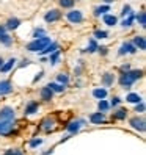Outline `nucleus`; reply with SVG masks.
<instances>
[{"label":"nucleus","instance_id":"f257e3e1","mask_svg":"<svg viewBox=\"0 0 146 155\" xmlns=\"http://www.w3.org/2000/svg\"><path fill=\"white\" fill-rule=\"evenodd\" d=\"M143 72L141 71H126L120 77V85L123 88H131L138 78H141Z\"/></svg>","mask_w":146,"mask_h":155},{"label":"nucleus","instance_id":"f03ea898","mask_svg":"<svg viewBox=\"0 0 146 155\" xmlns=\"http://www.w3.org/2000/svg\"><path fill=\"white\" fill-rule=\"evenodd\" d=\"M49 44H50V38H47V36L36 38V39L32 41L30 44H27V50H30V52H41L44 47H47Z\"/></svg>","mask_w":146,"mask_h":155},{"label":"nucleus","instance_id":"7ed1b4c3","mask_svg":"<svg viewBox=\"0 0 146 155\" xmlns=\"http://www.w3.org/2000/svg\"><path fill=\"white\" fill-rule=\"evenodd\" d=\"M14 133V119H0V135L11 136Z\"/></svg>","mask_w":146,"mask_h":155},{"label":"nucleus","instance_id":"20e7f679","mask_svg":"<svg viewBox=\"0 0 146 155\" xmlns=\"http://www.w3.org/2000/svg\"><path fill=\"white\" fill-rule=\"evenodd\" d=\"M68 21L71 24H80L82 21H83V14H82L80 11H69L68 13Z\"/></svg>","mask_w":146,"mask_h":155},{"label":"nucleus","instance_id":"39448f33","mask_svg":"<svg viewBox=\"0 0 146 155\" xmlns=\"http://www.w3.org/2000/svg\"><path fill=\"white\" fill-rule=\"evenodd\" d=\"M61 17V13L58 11V10H50V11H47L46 13V16H44V21L46 22H55V21H58Z\"/></svg>","mask_w":146,"mask_h":155},{"label":"nucleus","instance_id":"423d86ee","mask_svg":"<svg viewBox=\"0 0 146 155\" xmlns=\"http://www.w3.org/2000/svg\"><path fill=\"white\" fill-rule=\"evenodd\" d=\"M11 91H13V83L10 80H2L0 81V96L10 94Z\"/></svg>","mask_w":146,"mask_h":155},{"label":"nucleus","instance_id":"0eeeda50","mask_svg":"<svg viewBox=\"0 0 146 155\" xmlns=\"http://www.w3.org/2000/svg\"><path fill=\"white\" fill-rule=\"evenodd\" d=\"M14 110L11 107H3L2 110H0V119H14Z\"/></svg>","mask_w":146,"mask_h":155},{"label":"nucleus","instance_id":"6e6552de","mask_svg":"<svg viewBox=\"0 0 146 155\" xmlns=\"http://www.w3.org/2000/svg\"><path fill=\"white\" fill-rule=\"evenodd\" d=\"M90 121H91V124H96V125H99V124H105V116H104L102 111H97V113L90 114Z\"/></svg>","mask_w":146,"mask_h":155},{"label":"nucleus","instance_id":"1a4fd4ad","mask_svg":"<svg viewBox=\"0 0 146 155\" xmlns=\"http://www.w3.org/2000/svg\"><path fill=\"white\" fill-rule=\"evenodd\" d=\"M131 125H132V129H135V130H138V132H144V129H146V125H144V121L143 119H138V117H132L131 119Z\"/></svg>","mask_w":146,"mask_h":155},{"label":"nucleus","instance_id":"9d476101","mask_svg":"<svg viewBox=\"0 0 146 155\" xmlns=\"http://www.w3.org/2000/svg\"><path fill=\"white\" fill-rule=\"evenodd\" d=\"M137 52V47L134 44H131V42H124L123 45H121V49H120V55H124V53H135Z\"/></svg>","mask_w":146,"mask_h":155},{"label":"nucleus","instance_id":"9b49d317","mask_svg":"<svg viewBox=\"0 0 146 155\" xmlns=\"http://www.w3.org/2000/svg\"><path fill=\"white\" fill-rule=\"evenodd\" d=\"M39 110V105H38V102H35V100H32V102H29V105L25 107V114H35L36 111Z\"/></svg>","mask_w":146,"mask_h":155},{"label":"nucleus","instance_id":"f8f14e48","mask_svg":"<svg viewBox=\"0 0 146 155\" xmlns=\"http://www.w3.org/2000/svg\"><path fill=\"white\" fill-rule=\"evenodd\" d=\"M82 125H83V121H74V122L68 124V125H66V129H68L69 133H77Z\"/></svg>","mask_w":146,"mask_h":155},{"label":"nucleus","instance_id":"ddd939ff","mask_svg":"<svg viewBox=\"0 0 146 155\" xmlns=\"http://www.w3.org/2000/svg\"><path fill=\"white\" fill-rule=\"evenodd\" d=\"M52 97H53V91H52L49 86H44V88L41 89V99H44V100H52Z\"/></svg>","mask_w":146,"mask_h":155},{"label":"nucleus","instance_id":"4468645a","mask_svg":"<svg viewBox=\"0 0 146 155\" xmlns=\"http://www.w3.org/2000/svg\"><path fill=\"white\" fill-rule=\"evenodd\" d=\"M134 45H135V47H138L140 50H144V49H146V41H144L143 36H135Z\"/></svg>","mask_w":146,"mask_h":155},{"label":"nucleus","instance_id":"2eb2a0df","mask_svg":"<svg viewBox=\"0 0 146 155\" xmlns=\"http://www.w3.org/2000/svg\"><path fill=\"white\" fill-rule=\"evenodd\" d=\"M55 50H58V44L57 42H50L47 47H44L39 53H41V55H46V53H52V52H55Z\"/></svg>","mask_w":146,"mask_h":155},{"label":"nucleus","instance_id":"dca6fc26","mask_svg":"<svg viewBox=\"0 0 146 155\" xmlns=\"http://www.w3.org/2000/svg\"><path fill=\"white\" fill-rule=\"evenodd\" d=\"M116 22H118L116 16H113V14H104V24L105 25L113 27V25H116Z\"/></svg>","mask_w":146,"mask_h":155},{"label":"nucleus","instance_id":"f3484780","mask_svg":"<svg viewBox=\"0 0 146 155\" xmlns=\"http://www.w3.org/2000/svg\"><path fill=\"white\" fill-rule=\"evenodd\" d=\"M41 129H44L46 132H49L53 129V119H50V117H47V119H44L41 122Z\"/></svg>","mask_w":146,"mask_h":155},{"label":"nucleus","instance_id":"a211bd4d","mask_svg":"<svg viewBox=\"0 0 146 155\" xmlns=\"http://www.w3.org/2000/svg\"><path fill=\"white\" fill-rule=\"evenodd\" d=\"M93 96L96 97V99H105L107 97V89H104V88H97V89H94L93 91Z\"/></svg>","mask_w":146,"mask_h":155},{"label":"nucleus","instance_id":"6ab92c4d","mask_svg":"<svg viewBox=\"0 0 146 155\" xmlns=\"http://www.w3.org/2000/svg\"><path fill=\"white\" fill-rule=\"evenodd\" d=\"M19 25H21V21H19V19H16V17H11V19L8 21V24H6V28H10V30H16Z\"/></svg>","mask_w":146,"mask_h":155},{"label":"nucleus","instance_id":"aec40b11","mask_svg":"<svg viewBox=\"0 0 146 155\" xmlns=\"http://www.w3.org/2000/svg\"><path fill=\"white\" fill-rule=\"evenodd\" d=\"M126 100H127V102H131V104H138V102H141V97L138 94H135V93H131V94H127Z\"/></svg>","mask_w":146,"mask_h":155},{"label":"nucleus","instance_id":"412c9836","mask_svg":"<svg viewBox=\"0 0 146 155\" xmlns=\"http://www.w3.org/2000/svg\"><path fill=\"white\" fill-rule=\"evenodd\" d=\"M126 116H127V110H126V108H120V110L113 114V119L121 121V119H126Z\"/></svg>","mask_w":146,"mask_h":155},{"label":"nucleus","instance_id":"4be33fe9","mask_svg":"<svg viewBox=\"0 0 146 155\" xmlns=\"http://www.w3.org/2000/svg\"><path fill=\"white\" fill-rule=\"evenodd\" d=\"M97 108H99V111L105 113V111L108 110V108H110V104H108L105 99H101V100H99V104H97Z\"/></svg>","mask_w":146,"mask_h":155},{"label":"nucleus","instance_id":"5701e85b","mask_svg":"<svg viewBox=\"0 0 146 155\" xmlns=\"http://www.w3.org/2000/svg\"><path fill=\"white\" fill-rule=\"evenodd\" d=\"M113 80H115V77H113V74H104V77H102V83H104V86H110L112 83H113Z\"/></svg>","mask_w":146,"mask_h":155},{"label":"nucleus","instance_id":"b1692460","mask_svg":"<svg viewBox=\"0 0 146 155\" xmlns=\"http://www.w3.org/2000/svg\"><path fill=\"white\" fill-rule=\"evenodd\" d=\"M14 64H16V60H14V58H11V60H8L6 64H2L0 71H2V72H8L10 69H13V68H14Z\"/></svg>","mask_w":146,"mask_h":155},{"label":"nucleus","instance_id":"393cba45","mask_svg":"<svg viewBox=\"0 0 146 155\" xmlns=\"http://www.w3.org/2000/svg\"><path fill=\"white\" fill-rule=\"evenodd\" d=\"M107 11H110V6H108V5H102V6H97L96 10H94V16L107 14Z\"/></svg>","mask_w":146,"mask_h":155},{"label":"nucleus","instance_id":"a878e982","mask_svg":"<svg viewBox=\"0 0 146 155\" xmlns=\"http://www.w3.org/2000/svg\"><path fill=\"white\" fill-rule=\"evenodd\" d=\"M135 19L138 21V24H140V25L143 27V28H144V27H146V13H144V11H140L138 14L135 16Z\"/></svg>","mask_w":146,"mask_h":155},{"label":"nucleus","instance_id":"bb28decb","mask_svg":"<svg viewBox=\"0 0 146 155\" xmlns=\"http://www.w3.org/2000/svg\"><path fill=\"white\" fill-rule=\"evenodd\" d=\"M47 86L53 91V93H55V91H57V93H63V89H65V86H63L61 83H53V81H52V83H49Z\"/></svg>","mask_w":146,"mask_h":155},{"label":"nucleus","instance_id":"cd10ccee","mask_svg":"<svg viewBox=\"0 0 146 155\" xmlns=\"http://www.w3.org/2000/svg\"><path fill=\"white\" fill-rule=\"evenodd\" d=\"M0 42L5 44V45H11L13 39H11V36H8L6 33H3V35H0Z\"/></svg>","mask_w":146,"mask_h":155},{"label":"nucleus","instance_id":"c85d7f7f","mask_svg":"<svg viewBox=\"0 0 146 155\" xmlns=\"http://www.w3.org/2000/svg\"><path fill=\"white\" fill-rule=\"evenodd\" d=\"M58 58H60V52H58V50H55V52L50 53V63H52V64H57Z\"/></svg>","mask_w":146,"mask_h":155},{"label":"nucleus","instance_id":"c756f323","mask_svg":"<svg viewBox=\"0 0 146 155\" xmlns=\"http://www.w3.org/2000/svg\"><path fill=\"white\" fill-rule=\"evenodd\" d=\"M94 36H96L97 39H105L107 36H108V33L104 31V30H96V31H94Z\"/></svg>","mask_w":146,"mask_h":155},{"label":"nucleus","instance_id":"7c9ffc66","mask_svg":"<svg viewBox=\"0 0 146 155\" xmlns=\"http://www.w3.org/2000/svg\"><path fill=\"white\" fill-rule=\"evenodd\" d=\"M134 19H135V16L134 14H129V16H127V19L123 21V27H131L132 22H134Z\"/></svg>","mask_w":146,"mask_h":155},{"label":"nucleus","instance_id":"2f4dec72","mask_svg":"<svg viewBox=\"0 0 146 155\" xmlns=\"http://www.w3.org/2000/svg\"><path fill=\"white\" fill-rule=\"evenodd\" d=\"M57 80L60 81L61 85H66L68 81H69V77L66 75V74H58V77H57Z\"/></svg>","mask_w":146,"mask_h":155},{"label":"nucleus","instance_id":"473e14b6","mask_svg":"<svg viewBox=\"0 0 146 155\" xmlns=\"http://www.w3.org/2000/svg\"><path fill=\"white\" fill-rule=\"evenodd\" d=\"M60 5L63 8H72V5H74V0H60Z\"/></svg>","mask_w":146,"mask_h":155},{"label":"nucleus","instance_id":"72a5a7b5","mask_svg":"<svg viewBox=\"0 0 146 155\" xmlns=\"http://www.w3.org/2000/svg\"><path fill=\"white\" fill-rule=\"evenodd\" d=\"M97 50V44H96V41L94 39H90V49H88V52L90 53H93V52H96Z\"/></svg>","mask_w":146,"mask_h":155},{"label":"nucleus","instance_id":"f704fd0d","mask_svg":"<svg viewBox=\"0 0 146 155\" xmlns=\"http://www.w3.org/2000/svg\"><path fill=\"white\" fill-rule=\"evenodd\" d=\"M33 36H35V38H42V36H46V31L42 28H36L33 31Z\"/></svg>","mask_w":146,"mask_h":155},{"label":"nucleus","instance_id":"c9c22d12","mask_svg":"<svg viewBox=\"0 0 146 155\" xmlns=\"http://www.w3.org/2000/svg\"><path fill=\"white\" fill-rule=\"evenodd\" d=\"M41 144H42L41 138H35V140L30 141V147H38V146H41Z\"/></svg>","mask_w":146,"mask_h":155},{"label":"nucleus","instance_id":"e433bc0d","mask_svg":"<svg viewBox=\"0 0 146 155\" xmlns=\"http://www.w3.org/2000/svg\"><path fill=\"white\" fill-rule=\"evenodd\" d=\"M5 155H24L19 149H8L6 152H5Z\"/></svg>","mask_w":146,"mask_h":155},{"label":"nucleus","instance_id":"4c0bfd02","mask_svg":"<svg viewBox=\"0 0 146 155\" xmlns=\"http://www.w3.org/2000/svg\"><path fill=\"white\" fill-rule=\"evenodd\" d=\"M121 14H123L124 17H126V16H129V14H132V8H131L129 5H126V6L123 8V13H121Z\"/></svg>","mask_w":146,"mask_h":155},{"label":"nucleus","instance_id":"58836bf2","mask_svg":"<svg viewBox=\"0 0 146 155\" xmlns=\"http://www.w3.org/2000/svg\"><path fill=\"white\" fill-rule=\"evenodd\" d=\"M135 111H138V113H144V104H143V102H138V104H137Z\"/></svg>","mask_w":146,"mask_h":155},{"label":"nucleus","instance_id":"ea45409f","mask_svg":"<svg viewBox=\"0 0 146 155\" xmlns=\"http://www.w3.org/2000/svg\"><path fill=\"white\" fill-rule=\"evenodd\" d=\"M120 102H121L120 97H113V100L110 102V107H118V105H120Z\"/></svg>","mask_w":146,"mask_h":155},{"label":"nucleus","instance_id":"a19ab883","mask_svg":"<svg viewBox=\"0 0 146 155\" xmlns=\"http://www.w3.org/2000/svg\"><path fill=\"white\" fill-rule=\"evenodd\" d=\"M97 49H99V52H101L102 55H105V53H107V47H97Z\"/></svg>","mask_w":146,"mask_h":155},{"label":"nucleus","instance_id":"79ce46f5","mask_svg":"<svg viewBox=\"0 0 146 155\" xmlns=\"http://www.w3.org/2000/svg\"><path fill=\"white\" fill-rule=\"evenodd\" d=\"M41 77H42V72H39V74H38V75L35 77V81H38V80H41Z\"/></svg>","mask_w":146,"mask_h":155},{"label":"nucleus","instance_id":"37998d69","mask_svg":"<svg viewBox=\"0 0 146 155\" xmlns=\"http://www.w3.org/2000/svg\"><path fill=\"white\" fill-rule=\"evenodd\" d=\"M121 71H123V72H126V71H129V64H124V66L121 68Z\"/></svg>","mask_w":146,"mask_h":155},{"label":"nucleus","instance_id":"c03bdc74","mask_svg":"<svg viewBox=\"0 0 146 155\" xmlns=\"http://www.w3.org/2000/svg\"><path fill=\"white\" fill-rule=\"evenodd\" d=\"M5 30H6V27H0V35H3Z\"/></svg>","mask_w":146,"mask_h":155},{"label":"nucleus","instance_id":"a18cd8bd","mask_svg":"<svg viewBox=\"0 0 146 155\" xmlns=\"http://www.w3.org/2000/svg\"><path fill=\"white\" fill-rule=\"evenodd\" d=\"M2 64H3V60H2V58H0V68H2Z\"/></svg>","mask_w":146,"mask_h":155},{"label":"nucleus","instance_id":"49530a36","mask_svg":"<svg viewBox=\"0 0 146 155\" xmlns=\"http://www.w3.org/2000/svg\"><path fill=\"white\" fill-rule=\"evenodd\" d=\"M105 2H107V3H110V2H113V0H105Z\"/></svg>","mask_w":146,"mask_h":155}]
</instances>
